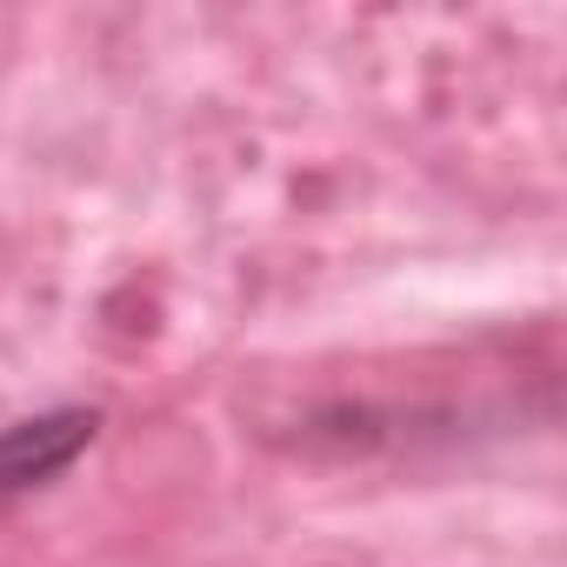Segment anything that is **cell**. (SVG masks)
<instances>
[{"label":"cell","instance_id":"obj_1","mask_svg":"<svg viewBox=\"0 0 567 567\" xmlns=\"http://www.w3.org/2000/svg\"><path fill=\"white\" fill-rule=\"evenodd\" d=\"M87 441H94V414H81V408L0 427V501L34 494L41 481H54V474L87 447Z\"/></svg>","mask_w":567,"mask_h":567}]
</instances>
